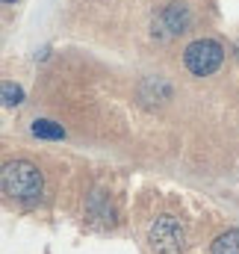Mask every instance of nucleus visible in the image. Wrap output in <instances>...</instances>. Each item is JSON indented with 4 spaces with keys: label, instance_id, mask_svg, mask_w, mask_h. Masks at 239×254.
<instances>
[{
    "label": "nucleus",
    "instance_id": "obj_4",
    "mask_svg": "<svg viewBox=\"0 0 239 254\" xmlns=\"http://www.w3.org/2000/svg\"><path fill=\"white\" fill-rule=\"evenodd\" d=\"M157 24H160V30H157V33L178 36V33H183V30H186V24H189V9H186L183 3H169V6L160 12ZM157 24H154V27H157Z\"/></svg>",
    "mask_w": 239,
    "mask_h": 254
},
{
    "label": "nucleus",
    "instance_id": "obj_6",
    "mask_svg": "<svg viewBox=\"0 0 239 254\" xmlns=\"http://www.w3.org/2000/svg\"><path fill=\"white\" fill-rule=\"evenodd\" d=\"M30 130L39 139H65V127L57 125V122H51V119H36Z\"/></svg>",
    "mask_w": 239,
    "mask_h": 254
},
{
    "label": "nucleus",
    "instance_id": "obj_7",
    "mask_svg": "<svg viewBox=\"0 0 239 254\" xmlns=\"http://www.w3.org/2000/svg\"><path fill=\"white\" fill-rule=\"evenodd\" d=\"M24 101V92H21V86H15V83H3V104L6 107H15V104H21Z\"/></svg>",
    "mask_w": 239,
    "mask_h": 254
},
{
    "label": "nucleus",
    "instance_id": "obj_1",
    "mask_svg": "<svg viewBox=\"0 0 239 254\" xmlns=\"http://www.w3.org/2000/svg\"><path fill=\"white\" fill-rule=\"evenodd\" d=\"M0 184L3 192L15 201H39V195L45 190V181H42V172L36 163L30 160H12L3 166V175H0Z\"/></svg>",
    "mask_w": 239,
    "mask_h": 254
},
{
    "label": "nucleus",
    "instance_id": "obj_2",
    "mask_svg": "<svg viewBox=\"0 0 239 254\" xmlns=\"http://www.w3.org/2000/svg\"><path fill=\"white\" fill-rule=\"evenodd\" d=\"M225 60V48L213 39H198L183 51V63L195 77H210Z\"/></svg>",
    "mask_w": 239,
    "mask_h": 254
},
{
    "label": "nucleus",
    "instance_id": "obj_5",
    "mask_svg": "<svg viewBox=\"0 0 239 254\" xmlns=\"http://www.w3.org/2000/svg\"><path fill=\"white\" fill-rule=\"evenodd\" d=\"M213 254H239V228L219 234L213 240Z\"/></svg>",
    "mask_w": 239,
    "mask_h": 254
},
{
    "label": "nucleus",
    "instance_id": "obj_3",
    "mask_svg": "<svg viewBox=\"0 0 239 254\" xmlns=\"http://www.w3.org/2000/svg\"><path fill=\"white\" fill-rule=\"evenodd\" d=\"M148 243H151V249L157 254H180L183 243H186L183 225L175 216H160L151 225V231H148Z\"/></svg>",
    "mask_w": 239,
    "mask_h": 254
},
{
    "label": "nucleus",
    "instance_id": "obj_8",
    "mask_svg": "<svg viewBox=\"0 0 239 254\" xmlns=\"http://www.w3.org/2000/svg\"><path fill=\"white\" fill-rule=\"evenodd\" d=\"M3 3H15V0H3Z\"/></svg>",
    "mask_w": 239,
    "mask_h": 254
}]
</instances>
